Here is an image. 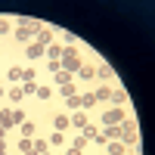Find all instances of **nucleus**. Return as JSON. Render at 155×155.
<instances>
[{"mask_svg": "<svg viewBox=\"0 0 155 155\" xmlns=\"http://www.w3.org/2000/svg\"><path fill=\"white\" fill-rule=\"evenodd\" d=\"M37 28H41V19H25V16H16V28H12L9 41H12V44H16V47L22 50V47L34 44V37H37Z\"/></svg>", "mask_w": 155, "mask_h": 155, "instance_id": "obj_1", "label": "nucleus"}, {"mask_svg": "<svg viewBox=\"0 0 155 155\" xmlns=\"http://www.w3.org/2000/svg\"><path fill=\"white\" fill-rule=\"evenodd\" d=\"M62 71H68V74H78V68H81L84 65V41L81 44H71V47H65V50H62Z\"/></svg>", "mask_w": 155, "mask_h": 155, "instance_id": "obj_2", "label": "nucleus"}, {"mask_svg": "<svg viewBox=\"0 0 155 155\" xmlns=\"http://www.w3.org/2000/svg\"><path fill=\"white\" fill-rule=\"evenodd\" d=\"M127 115H130V109H118V106H99V112L93 115V121L99 124V127H112V124H121Z\"/></svg>", "mask_w": 155, "mask_h": 155, "instance_id": "obj_3", "label": "nucleus"}, {"mask_svg": "<svg viewBox=\"0 0 155 155\" xmlns=\"http://www.w3.org/2000/svg\"><path fill=\"white\" fill-rule=\"evenodd\" d=\"M96 59H99V56H96ZM96 59H87L84 65L78 68L74 78H78V84H81V87H93V84H96Z\"/></svg>", "mask_w": 155, "mask_h": 155, "instance_id": "obj_4", "label": "nucleus"}, {"mask_svg": "<svg viewBox=\"0 0 155 155\" xmlns=\"http://www.w3.org/2000/svg\"><path fill=\"white\" fill-rule=\"evenodd\" d=\"M47 124H50V130H62V134H71V118H68V112H65V109H56V112L47 118Z\"/></svg>", "mask_w": 155, "mask_h": 155, "instance_id": "obj_5", "label": "nucleus"}, {"mask_svg": "<svg viewBox=\"0 0 155 155\" xmlns=\"http://www.w3.org/2000/svg\"><path fill=\"white\" fill-rule=\"evenodd\" d=\"M96 81H106V84H115V87L121 84V78L115 74V68H112V65H109V62L102 59V56L96 59Z\"/></svg>", "mask_w": 155, "mask_h": 155, "instance_id": "obj_6", "label": "nucleus"}, {"mask_svg": "<svg viewBox=\"0 0 155 155\" xmlns=\"http://www.w3.org/2000/svg\"><path fill=\"white\" fill-rule=\"evenodd\" d=\"M47 56H44V47L41 44H28V47H22V62H28V65H41Z\"/></svg>", "mask_w": 155, "mask_h": 155, "instance_id": "obj_7", "label": "nucleus"}, {"mask_svg": "<svg viewBox=\"0 0 155 155\" xmlns=\"http://www.w3.org/2000/svg\"><path fill=\"white\" fill-rule=\"evenodd\" d=\"M34 102H37V106H50V102H56V90H53V84H47V81H41V84H37Z\"/></svg>", "mask_w": 155, "mask_h": 155, "instance_id": "obj_8", "label": "nucleus"}, {"mask_svg": "<svg viewBox=\"0 0 155 155\" xmlns=\"http://www.w3.org/2000/svg\"><path fill=\"white\" fill-rule=\"evenodd\" d=\"M56 34H59V28H56V25L41 22V28H37V37H34V41L41 44V47H47V44H53V41H56Z\"/></svg>", "mask_w": 155, "mask_h": 155, "instance_id": "obj_9", "label": "nucleus"}, {"mask_svg": "<svg viewBox=\"0 0 155 155\" xmlns=\"http://www.w3.org/2000/svg\"><path fill=\"white\" fill-rule=\"evenodd\" d=\"M68 118H71V134H81L84 127L93 121V115L84 112V109H78V112H68Z\"/></svg>", "mask_w": 155, "mask_h": 155, "instance_id": "obj_10", "label": "nucleus"}, {"mask_svg": "<svg viewBox=\"0 0 155 155\" xmlns=\"http://www.w3.org/2000/svg\"><path fill=\"white\" fill-rule=\"evenodd\" d=\"M22 65L25 62H9V65H3V84H22Z\"/></svg>", "mask_w": 155, "mask_h": 155, "instance_id": "obj_11", "label": "nucleus"}, {"mask_svg": "<svg viewBox=\"0 0 155 155\" xmlns=\"http://www.w3.org/2000/svg\"><path fill=\"white\" fill-rule=\"evenodd\" d=\"M47 143H50V152H62L68 146V134L62 130H47Z\"/></svg>", "mask_w": 155, "mask_h": 155, "instance_id": "obj_12", "label": "nucleus"}, {"mask_svg": "<svg viewBox=\"0 0 155 155\" xmlns=\"http://www.w3.org/2000/svg\"><path fill=\"white\" fill-rule=\"evenodd\" d=\"M81 109L90 112V115L99 112V102H96V96H93V90H90V87H81Z\"/></svg>", "mask_w": 155, "mask_h": 155, "instance_id": "obj_13", "label": "nucleus"}, {"mask_svg": "<svg viewBox=\"0 0 155 155\" xmlns=\"http://www.w3.org/2000/svg\"><path fill=\"white\" fill-rule=\"evenodd\" d=\"M93 96H96V102H109L112 99V90H115V84H106V81H96L93 87Z\"/></svg>", "mask_w": 155, "mask_h": 155, "instance_id": "obj_14", "label": "nucleus"}, {"mask_svg": "<svg viewBox=\"0 0 155 155\" xmlns=\"http://www.w3.org/2000/svg\"><path fill=\"white\" fill-rule=\"evenodd\" d=\"M6 102H9V106H25V90H22V84H9L6 87Z\"/></svg>", "mask_w": 155, "mask_h": 155, "instance_id": "obj_15", "label": "nucleus"}, {"mask_svg": "<svg viewBox=\"0 0 155 155\" xmlns=\"http://www.w3.org/2000/svg\"><path fill=\"white\" fill-rule=\"evenodd\" d=\"M109 102H112V106H118V109H130V96H127V90H124L121 84L112 90V99H109Z\"/></svg>", "mask_w": 155, "mask_h": 155, "instance_id": "obj_16", "label": "nucleus"}, {"mask_svg": "<svg viewBox=\"0 0 155 155\" xmlns=\"http://www.w3.org/2000/svg\"><path fill=\"white\" fill-rule=\"evenodd\" d=\"M53 90H56V99L62 102V99H68V96H74V93H81V84H78V81H68V84L53 87Z\"/></svg>", "mask_w": 155, "mask_h": 155, "instance_id": "obj_17", "label": "nucleus"}, {"mask_svg": "<svg viewBox=\"0 0 155 155\" xmlns=\"http://www.w3.org/2000/svg\"><path fill=\"white\" fill-rule=\"evenodd\" d=\"M41 65H28V62H25V65H22V84L25 81H34V84H41Z\"/></svg>", "mask_w": 155, "mask_h": 155, "instance_id": "obj_18", "label": "nucleus"}, {"mask_svg": "<svg viewBox=\"0 0 155 155\" xmlns=\"http://www.w3.org/2000/svg\"><path fill=\"white\" fill-rule=\"evenodd\" d=\"M12 28H16V16H0V41H9Z\"/></svg>", "mask_w": 155, "mask_h": 155, "instance_id": "obj_19", "label": "nucleus"}, {"mask_svg": "<svg viewBox=\"0 0 155 155\" xmlns=\"http://www.w3.org/2000/svg\"><path fill=\"white\" fill-rule=\"evenodd\" d=\"M0 127L16 130V121H12V106H0Z\"/></svg>", "mask_w": 155, "mask_h": 155, "instance_id": "obj_20", "label": "nucleus"}, {"mask_svg": "<svg viewBox=\"0 0 155 155\" xmlns=\"http://www.w3.org/2000/svg\"><path fill=\"white\" fill-rule=\"evenodd\" d=\"M68 146H74L78 152H87V149H90V140H87L84 134H68Z\"/></svg>", "mask_w": 155, "mask_h": 155, "instance_id": "obj_21", "label": "nucleus"}, {"mask_svg": "<svg viewBox=\"0 0 155 155\" xmlns=\"http://www.w3.org/2000/svg\"><path fill=\"white\" fill-rule=\"evenodd\" d=\"M62 50H65V47H62V44H59V37H56L53 44H47V47H44V56H47V59H62Z\"/></svg>", "mask_w": 155, "mask_h": 155, "instance_id": "obj_22", "label": "nucleus"}, {"mask_svg": "<svg viewBox=\"0 0 155 155\" xmlns=\"http://www.w3.org/2000/svg\"><path fill=\"white\" fill-rule=\"evenodd\" d=\"M59 109H65V112H78L81 109V93H74V96H68V99H62V106Z\"/></svg>", "mask_w": 155, "mask_h": 155, "instance_id": "obj_23", "label": "nucleus"}, {"mask_svg": "<svg viewBox=\"0 0 155 155\" xmlns=\"http://www.w3.org/2000/svg\"><path fill=\"white\" fill-rule=\"evenodd\" d=\"M31 143H34V152H37V155H44V152H50V143H47V134H37V137L31 140Z\"/></svg>", "mask_w": 155, "mask_h": 155, "instance_id": "obj_24", "label": "nucleus"}, {"mask_svg": "<svg viewBox=\"0 0 155 155\" xmlns=\"http://www.w3.org/2000/svg\"><path fill=\"white\" fill-rule=\"evenodd\" d=\"M68 81H74V74H68V71H59V74H53L47 84H53V87H62V84H68Z\"/></svg>", "mask_w": 155, "mask_h": 155, "instance_id": "obj_25", "label": "nucleus"}, {"mask_svg": "<svg viewBox=\"0 0 155 155\" xmlns=\"http://www.w3.org/2000/svg\"><path fill=\"white\" fill-rule=\"evenodd\" d=\"M102 134H106V140H118V137H121V124H112V127H102Z\"/></svg>", "mask_w": 155, "mask_h": 155, "instance_id": "obj_26", "label": "nucleus"}, {"mask_svg": "<svg viewBox=\"0 0 155 155\" xmlns=\"http://www.w3.org/2000/svg\"><path fill=\"white\" fill-rule=\"evenodd\" d=\"M81 134H84V137H87V140H93V137H96V134H99V124H96V121H90V124H87V127H84V130H81Z\"/></svg>", "mask_w": 155, "mask_h": 155, "instance_id": "obj_27", "label": "nucleus"}, {"mask_svg": "<svg viewBox=\"0 0 155 155\" xmlns=\"http://www.w3.org/2000/svg\"><path fill=\"white\" fill-rule=\"evenodd\" d=\"M22 90H25V99H34V93H37V84H34V81H25V84H22Z\"/></svg>", "mask_w": 155, "mask_h": 155, "instance_id": "obj_28", "label": "nucleus"}, {"mask_svg": "<svg viewBox=\"0 0 155 155\" xmlns=\"http://www.w3.org/2000/svg\"><path fill=\"white\" fill-rule=\"evenodd\" d=\"M3 102H6V84L0 81V106H3Z\"/></svg>", "mask_w": 155, "mask_h": 155, "instance_id": "obj_29", "label": "nucleus"}, {"mask_svg": "<svg viewBox=\"0 0 155 155\" xmlns=\"http://www.w3.org/2000/svg\"><path fill=\"white\" fill-rule=\"evenodd\" d=\"M44 155H53V152H44Z\"/></svg>", "mask_w": 155, "mask_h": 155, "instance_id": "obj_30", "label": "nucleus"}, {"mask_svg": "<svg viewBox=\"0 0 155 155\" xmlns=\"http://www.w3.org/2000/svg\"><path fill=\"white\" fill-rule=\"evenodd\" d=\"M53 155H62V152H53Z\"/></svg>", "mask_w": 155, "mask_h": 155, "instance_id": "obj_31", "label": "nucleus"}]
</instances>
